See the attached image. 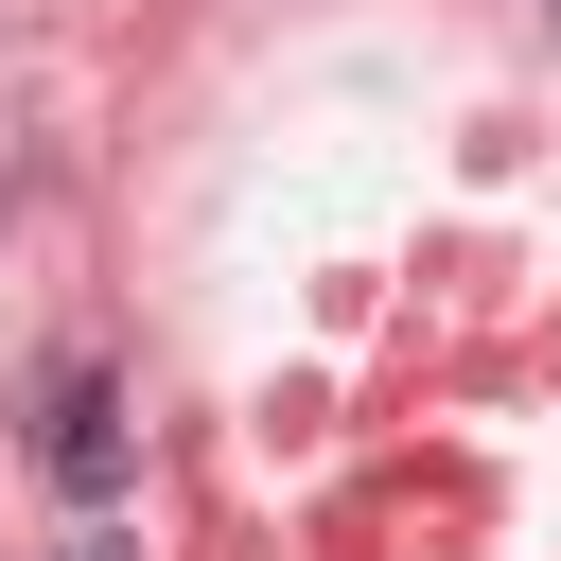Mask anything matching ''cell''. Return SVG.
<instances>
[{
	"label": "cell",
	"instance_id": "obj_1",
	"mask_svg": "<svg viewBox=\"0 0 561 561\" xmlns=\"http://www.w3.org/2000/svg\"><path fill=\"white\" fill-rule=\"evenodd\" d=\"M35 473H53L70 508H123V491H140V421H123V386H105L88 351L35 386Z\"/></svg>",
	"mask_w": 561,
	"mask_h": 561
},
{
	"label": "cell",
	"instance_id": "obj_2",
	"mask_svg": "<svg viewBox=\"0 0 561 561\" xmlns=\"http://www.w3.org/2000/svg\"><path fill=\"white\" fill-rule=\"evenodd\" d=\"M70 561H140V543H123V526H88V543H70Z\"/></svg>",
	"mask_w": 561,
	"mask_h": 561
}]
</instances>
